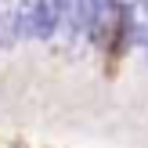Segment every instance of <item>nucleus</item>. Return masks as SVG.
<instances>
[{"label": "nucleus", "mask_w": 148, "mask_h": 148, "mask_svg": "<svg viewBox=\"0 0 148 148\" xmlns=\"http://www.w3.org/2000/svg\"><path fill=\"white\" fill-rule=\"evenodd\" d=\"M22 40H51L58 36V0H14Z\"/></svg>", "instance_id": "obj_1"}, {"label": "nucleus", "mask_w": 148, "mask_h": 148, "mask_svg": "<svg viewBox=\"0 0 148 148\" xmlns=\"http://www.w3.org/2000/svg\"><path fill=\"white\" fill-rule=\"evenodd\" d=\"M58 33H62L65 40H79V36H83L79 0H58Z\"/></svg>", "instance_id": "obj_2"}, {"label": "nucleus", "mask_w": 148, "mask_h": 148, "mask_svg": "<svg viewBox=\"0 0 148 148\" xmlns=\"http://www.w3.org/2000/svg\"><path fill=\"white\" fill-rule=\"evenodd\" d=\"M14 43H22V33H18V14H14V4L0 0V51H11Z\"/></svg>", "instance_id": "obj_3"}]
</instances>
